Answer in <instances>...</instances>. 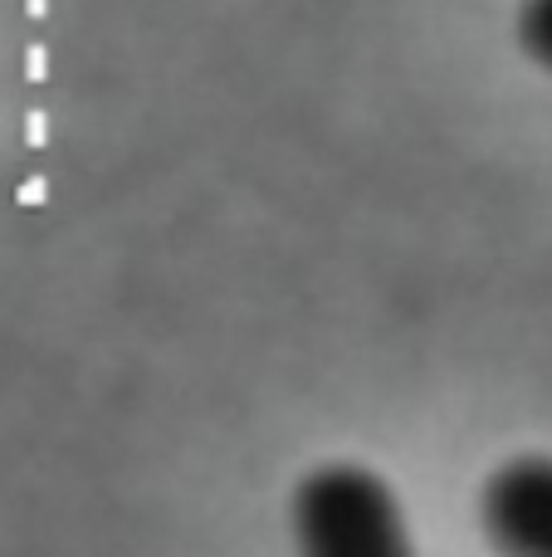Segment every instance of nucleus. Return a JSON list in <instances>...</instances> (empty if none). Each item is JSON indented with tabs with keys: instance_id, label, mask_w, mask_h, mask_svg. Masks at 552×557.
<instances>
[{
	"instance_id": "f03ea898",
	"label": "nucleus",
	"mask_w": 552,
	"mask_h": 557,
	"mask_svg": "<svg viewBox=\"0 0 552 557\" xmlns=\"http://www.w3.org/2000/svg\"><path fill=\"white\" fill-rule=\"evenodd\" d=\"M489 529L514 557H552V460H524L499 474Z\"/></svg>"
},
{
	"instance_id": "7ed1b4c3",
	"label": "nucleus",
	"mask_w": 552,
	"mask_h": 557,
	"mask_svg": "<svg viewBox=\"0 0 552 557\" xmlns=\"http://www.w3.org/2000/svg\"><path fill=\"white\" fill-rule=\"evenodd\" d=\"M524 45L552 69V0H528V10H524Z\"/></svg>"
},
{
	"instance_id": "f257e3e1",
	"label": "nucleus",
	"mask_w": 552,
	"mask_h": 557,
	"mask_svg": "<svg viewBox=\"0 0 552 557\" xmlns=\"http://www.w3.org/2000/svg\"><path fill=\"white\" fill-rule=\"evenodd\" d=\"M309 557H406L391 504L362 474H323L299 504Z\"/></svg>"
}]
</instances>
